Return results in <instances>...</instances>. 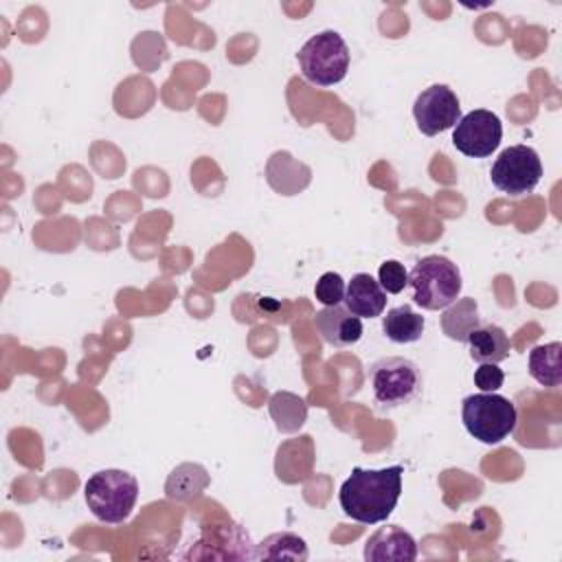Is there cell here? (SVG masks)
I'll return each mask as SVG.
<instances>
[{"label": "cell", "instance_id": "7", "mask_svg": "<svg viewBox=\"0 0 562 562\" xmlns=\"http://www.w3.org/2000/svg\"><path fill=\"white\" fill-rule=\"evenodd\" d=\"M492 184L509 195L531 193L542 178V162L533 147L512 145L498 154L490 169Z\"/></svg>", "mask_w": 562, "mask_h": 562}, {"label": "cell", "instance_id": "2", "mask_svg": "<svg viewBox=\"0 0 562 562\" xmlns=\"http://www.w3.org/2000/svg\"><path fill=\"white\" fill-rule=\"evenodd\" d=\"M369 386L378 411H395L422 395L424 373L404 356H384L369 367Z\"/></svg>", "mask_w": 562, "mask_h": 562}, {"label": "cell", "instance_id": "6", "mask_svg": "<svg viewBox=\"0 0 562 562\" xmlns=\"http://www.w3.org/2000/svg\"><path fill=\"white\" fill-rule=\"evenodd\" d=\"M461 419L476 441L494 446L516 430L518 413L514 402L498 393H474L463 400Z\"/></svg>", "mask_w": 562, "mask_h": 562}, {"label": "cell", "instance_id": "23", "mask_svg": "<svg viewBox=\"0 0 562 562\" xmlns=\"http://www.w3.org/2000/svg\"><path fill=\"white\" fill-rule=\"evenodd\" d=\"M505 373L494 362H481L474 371V384L481 389V393H494L503 386Z\"/></svg>", "mask_w": 562, "mask_h": 562}, {"label": "cell", "instance_id": "21", "mask_svg": "<svg viewBox=\"0 0 562 562\" xmlns=\"http://www.w3.org/2000/svg\"><path fill=\"white\" fill-rule=\"evenodd\" d=\"M345 279L338 272H323L314 285V296L318 303H323L325 307H334L340 305L345 299Z\"/></svg>", "mask_w": 562, "mask_h": 562}, {"label": "cell", "instance_id": "12", "mask_svg": "<svg viewBox=\"0 0 562 562\" xmlns=\"http://www.w3.org/2000/svg\"><path fill=\"white\" fill-rule=\"evenodd\" d=\"M342 303L360 318H375L382 316L386 307V292L369 272H358L347 281Z\"/></svg>", "mask_w": 562, "mask_h": 562}, {"label": "cell", "instance_id": "1", "mask_svg": "<svg viewBox=\"0 0 562 562\" xmlns=\"http://www.w3.org/2000/svg\"><path fill=\"white\" fill-rule=\"evenodd\" d=\"M402 465L380 470L353 468L338 492V503L345 516L362 525L384 522L402 496Z\"/></svg>", "mask_w": 562, "mask_h": 562}, {"label": "cell", "instance_id": "14", "mask_svg": "<svg viewBox=\"0 0 562 562\" xmlns=\"http://www.w3.org/2000/svg\"><path fill=\"white\" fill-rule=\"evenodd\" d=\"M279 180L270 182V187L274 191H279L281 195H294L301 189H305L310 184L312 171L307 165L299 162L296 158H292L290 151H274L266 165V178L268 176H281Z\"/></svg>", "mask_w": 562, "mask_h": 562}, {"label": "cell", "instance_id": "11", "mask_svg": "<svg viewBox=\"0 0 562 562\" xmlns=\"http://www.w3.org/2000/svg\"><path fill=\"white\" fill-rule=\"evenodd\" d=\"M314 327L321 338L334 347H351L362 338V318L342 305L323 307L314 316Z\"/></svg>", "mask_w": 562, "mask_h": 562}, {"label": "cell", "instance_id": "20", "mask_svg": "<svg viewBox=\"0 0 562 562\" xmlns=\"http://www.w3.org/2000/svg\"><path fill=\"white\" fill-rule=\"evenodd\" d=\"M310 551L307 544L301 536L290 533V531H277L266 536L255 551V558L259 560H294V562H303L307 560Z\"/></svg>", "mask_w": 562, "mask_h": 562}, {"label": "cell", "instance_id": "8", "mask_svg": "<svg viewBox=\"0 0 562 562\" xmlns=\"http://www.w3.org/2000/svg\"><path fill=\"white\" fill-rule=\"evenodd\" d=\"M503 138V123L492 110H472L463 114L452 132V145L468 158H487Z\"/></svg>", "mask_w": 562, "mask_h": 562}, {"label": "cell", "instance_id": "22", "mask_svg": "<svg viewBox=\"0 0 562 562\" xmlns=\"http://www.w3.org/2000/svg\"><path fill=\"white\" fill-rule=\"evenodd\" d=\"M378 283L386 294H400L408 285V272L404 263H400L397 259H386L384 263H380Z\"/></svg>", "mask_w": 562, "mask_h": 562}, {"label": "cell", "instance_id": "18", "mask_svg": "<svg viewBox=\"0 0 562 562\" xmlns=\"http://www.w3.org/2000/svg\"><path fill=\"white\" fill-rule=\"evenodd\" d=\"M479 325H481L479 307H476V301L470 299V296L457 299L441 314V329H443V334L448 338L457 340V342H465L470 331L476 329Z\"/></svg>", "mask_w": 562, "mask_h": 562}, {"label": "cell", "instance_id": "19", "mask_svg": "<svg viewBox=\"0 0 562 562\" xmlns=\"http://www.w3.org/2000/svg\"><path fill=\"white\" fill-rule=\"evenodd\" d=\"M268 411L279 432H296L307 419L305 400L288 391H277L268 402Z\"/></svg>", "mask_w": 562, "mask_h": 562}, {"label": "cell", "instance_id": "17", "mask_svg": "<svg viewBox=\"0 0 562 562\" xmlns=\"http://www.w3.org/2000/svg\"><path fill=\"white\" fill-rule=\"evenodd\" d=\"M209 483H211V476L204 465L182 463L167 476L165 494L173 501H191V498H198Z\"/></svg>", "mask_w": 562, "mask_h": 562}, {"label": "cell", "instance_id": "5", "mask_svg": "<svg viewBox=\"0 0 562 562\" xmlns=\"http://www.w3.org/2000/svg\"><path fill=\"white\" fill-rule=\"evenodd\" d=\"M413 301L424 310H446L461 294V272L443 255L422 257L408 272Z\"/></svg>", "mask_w": 562, "mask_h": 562}, {"label": "cell", "instance_id": "13", "mask_svg": "<svg viewBox=\"0 0 562 562\" xmlns=\"http://www.w3.org/2000/svg\"><path fill=\"white\" fill-rule=\"evenodd\" d=\"M465 345L470 349L472 360H476L479 364L481 362L498 364L512 351V345H509V338H507L505 329L498 327L496 323H483V321L476 329L470 331Z\"/></svg>", "mask_w": 562, "mask_h": 562}, {"label": "cell", "instance_id": "15", "mask_svg": "<svg viewBox=\"0 0 562 562\" xmlns=\"http://www.w3.org/2000/svg\"><path fill=\"white\" fill-rule=\"evenodd\" d=\"M426 327V321L422 314H417L411 305H397L382 316V331L391 342L408 345L422 338Z\"/></svg>", "mask_w": 562, "mask_h": 562}, {"label": "cell", "instance_id": "4", "mask_svg": "<svg viewBox=\"0 0 562 562\" xmlns=\"http://www.w3.org/2000/svg\"><path fill=\"white\" fill-rule=\"evenodd\" d=\"M301 75L321 88L340 83L347 77L351 53L338 31H321L312 35L296 53Z\"/></svg>", "mask_w": 562, "mask_h": 562}, {"label": "cell", "instance_id": "10", "mask_svg": "<svg viewBox=\"0 0 562 562\" xmlns=\"http://www.w3.org/2000/svg\"><path fill=\"white\" fill-rule=\"evenodd\" d=\"M415 558L417 542L400 525L380 527L364 542L367 562H413Z\"/></svg>", "mask_w": 562, "mask_h": 562}, {"label": "cell", "instance_id": "3", "mask_svg": "<svg viewBox=\"0 0 562 562\" xmlns=\"http://www.w3.org/2000/svg\"><path fill=\"white\" fill-rule=\"evenodd\" d=\"M83 496L94 518L108 525H119L130 518L138 501V481L125 470H99L86 481Z\"/></svg>", "mask_w": 562, "mask_h": 562}, {"label": "cell", "instance_id": "9", "mask_svg": "<svg viewBox=\"0 0 562 562\" xmlns=\"http://www.w3.org/2000/svg\"><path fill=\"white\" fill-rule=\"evenodd\" d=\"M413 116L417 130L424 136H437L454 127L461 119L459 97L446 83H435L417 94L413 103Z\"/></svg>", "mask_w": 562, "mask_h": 562}, {"label": "cell", "instance_id": "16", "mask_svg": "<svg viewBox=\"0 0 562 562\" xmlns=\"http://www.w3.org/2000/svg\"><path fill=\"white\" fill-rule=\"evenodd\" d=\"M529 375L547 389L560 386V382H562V345L558 340L536 345L529 351Z\"/></svg>", "mask_w": 562, "mask_h": 562}]
</instances>
